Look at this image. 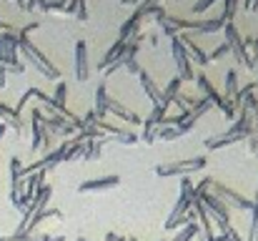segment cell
I'll use <instances>...</instances> for the list:
<instances>
[{"instance_id":"cell-1","label":"cell","mask_w":258,"mask_h":241,"mask_svg":"<svg viewBox=\"0 0 258 241\" xmlns=\"http://www.w3.org/2000/svg\"><path fill=\"white\" fill-rule=\"evenodd\" d=\"M25 66L20 63L18 51V30L15 33H0V88L8 83V73L20 76Z\"/></svg>"},{"instance_id":"cell-2","label":"cell","mask_w":258,"mask_h":241,"mask_svg":"<svg viewBox=\"0 0 258 241\" xmlns=\"http://www.w3.org/2000/svg\"><path fill=\"white\" fill-rule=\"evenodd\" d=\"M18 51L23 53L25 61H30V63L35 66L38 73H43L45 78H50V80H60V71L53 66V61H48V56H45V53H43L30 38L18 35Z\"/></svg>"},{"instance_id":"cell-3","label":"cell","mask_w":258,"mask_h":241,"mask_svg":"<svg viewBox=\"0 0 258 241\" xmlns=\"http://www.w3.org/2000/svg\"><path fill=\"white\" fill-rule=\"evenodd\" d=\"M201 196V201H203V206H206V211H208V216H211V221L216 219V224H218V229H221V234H228L233 226H231V209L218 199V196H213L211 191H206V194H198Z\"/></svg>"},{"instance_id":"cell-4","label":"cell","mask_w":258,"mask_h":241,"mask_svg":"<svg viewBox=\"0 0 258 241\" xmlns=\"http://www.w3.org/2000/svg\"><path fill=\"white\" fill-rule=\"evenodd\" d=\"M206 168V159L203 156H196V159H185V161H168V163H161L156 166V176L158 178H168V176H190L196 171H203Z\"/></svg>"},{"instance_id":"cell-5","label":"cell","mask_w":258,"mask_h":241,"mask_svg":"<svg viewBox=\"0 0 258 241\" xmlns=\"http://www.w3.org/2000/svg\"><path fill=\"white\" fill-rule=\"evenodd\" d=\"M213 196H218L226 206H236L238 211H251L253 209V201L251 199H246L243 194H238V191H233L231 186H226V183H221V181H216V178H211V188H208Z\"/></svg>"},{"instance_id":"cell-6","label":"cell","mask_w":258,"mask_h":241,"mask_svg":"<svg viewBox=\"0 0 258 241\" xmlns=\"http://www.w3.org/2000/svg\"><path fill=\"white\" fill-rule=\"evenodd\" d=\"M223 33H226V45H228V51L236 56V63H241V66H246L248 71H253L256 66L251 63V58H248V51H246V43H243V38H241V33H238V28H236V23H226V28H223Z\"/></svg>"},{"instance_id":"cell-7","label":"cell","mask_w":258,"mask_h":241,"mask_svg":"<svg viewBox=\"0 0 258 241\" xmlns=\"http://www.w3.org/2000/svg\"><path fill=\"white\" fill-rule=\"evenodd\" d=\"M171 53H173V63H175V76L183 80V83H193L196 80V73H193V61L190 56L185 53L180 38H171Z\"/></svg>"},{"instance_id":"cell-8","label":"cell","mask_w":258,"mask_h":241,"mask_svg":"<svg viewBox=\"0 0 258 241\" xmlns=\"http://www.w3.org/2000/svg\"><path fill=\"white\" fill-rule=\"evenodd\" d=\"M193 83L198 85V90L203 93V98H206V101H208L211 106H216V108H221V111H223V116H226L228 121H231V118L236 116V111H233V108H231V106H228V103L223 101V95H221V93H218V90L213 88V83L208 80V76H206V73L196 76V80H193Z\"/></svg>"},{"instance_id":"cell-9","label":"cell","mask_w":258,"mask_h":241,"mask_svg":"<svg viewBox=\"0 0 258 241\" xmlns=\"http://www.w3.org/2000/svg\"><path fill=\"white\" fill-rule=\"evenodd\" d=\"M30 131H33V141H30V149L33 151H40V149H48L50 146V138L53 136L43 126V111L40 108H33L30 111Z\"/></svg>"},{"instance_id":"cell-10","label":"cell","mask_w":258,"mask_h":241,"mask_svg":"<svg viewBox=\"0 0 258 241\" xmlns=\"http://www.w3.org/2000/svg\"><path fill=\"white\" fill-rule=\"evenodd\" d=\"M23 191H25L23 163H20V159H18V156H13V159H10V204H13V206L20 201Z\"/></svg>"},{"instance_id":"cell-11","label":"cell","mask_w":258,"mask_h":241,"mask_svg":"<svg viewBox=\"0 0 258 241\" xmlns=\"http://www.w3.org/2000/svg\"><path fill=\"white\" fill-rule=\"evenodd\" d=\"M73 73L78 83H86L90 78V61H88V43L76 40V61H73Z\"/></svg>"},{"instance_id":"cell-12","label":"cell","mask_w":258,"mask_h":241,"mask_svg":"<svg viewBox=\"0 0 258 241\" xmlns=\"http://www.w3.org/2000/svg\"><path fill=\"white\" fill-rule=\"evenodd\" d=\"M108 113H113L118 121H125V123H131V126H141L143 123V118L138 116V113H133L131 108H125L120 101H115V98H108Z\"/></svg>"},{"instance_id":"cell-13","label":"cell","mask_w":258,"mask_h":241,"mask_svg":"<svg viewBox=\"0 0 258 241\" xmlns=\"http://www.w3.org/2000/svg\"><path fill=\"white\" fill-rule=\"evenodd\" d=\"M178 38H180V43H183L185 53L190 56V61H196L198 66H208V63H211V61H208V53H203V48L193 40V35H190V33H180Z\"/></svg>"},{"instance_id":"cell-14","label":"cell","mask_w":258,"mask_h":241,"mask_svg":"<svg viewBox=\"0 0 258 241\" xmlns=\"http://www.w3.org/2000/svg\"><path fill=\"white\" fill-rule=\"evenodd\" d=\"M120 183V176H100V178H90L78 186V194H90V191H105V188H115Z\"/></svg>"},{"instance_id":"cell-15","label":"cell","mask_w":258,"mask_h":241,"mask_svg":"<svg viewBox=\"0 0 258 241\" xmlns=\"http://www.w3.org/2000/svg\"><path fill=\"white\" fill-rule=\"evenodd\" d=\"M143 20H146V18H143V13L133 10V15H131V18H128V20L120 25V33H118V38H120V40H131L133 35H138V33H141V25H143Z\"/></svg>"},{"instance_id":"cell-16","label":"cell","mask_w":258,"mask_h":241,"mask_svg":"<svg viewBox=\"0 0 258 241\" xmlns=\"http://www.w3.org/2000/svg\"><path fill=\"white\" fill-rule=\"evenodd\" d=\"M95 106H93V113H95V118L98 121H105V116H108V88H105V83H98V88H95Z\"/></svg>"},{"instance_id":"cell-17","label":"cell","mask_w":258,"mask_h":241,"mask_svg":"<svg viewBox=\"0 0 258 241\" xmlns=\"http://www.w3.org/2000/svg\"><path fill=\"white\" fill-rule=\"evenodd\" d=\"M226 15L221 13V15H216V18H206V20H198L196 23V33H201V35H206V33H218V30H223L226 28Z\"/></svg>"},{"instance_id":"cell-18","label":"cell","mask_w":258,"mask_h":241,"mask_svg":"<svg viewBox=\"0 0 258 241\" xmlns=\"http://www.w3.org/2000/svg\"><path fill=\"white\" fill-rule=\"evenodd\" d=\"M138 78H141V85H143L146 95H148V98L153 101V106H158V103L163 101V90H161V88L156 85V80L151 78V76H148L146 71H141V73H138Z\"/></svg>"},{"instance_id":"cell-19","label":"cell","mask_w":258,"mask_h":241,"mask_svg":"<svg viewBox=\"0 0 258 241\" xmlns=\"http://www.w3.org/2000/svg\"><path fill=\"white\" fill-rule=\"evenodd\" d=\"M0 121H5V126H10L18 136L23 133V121H20V116H15V111H13L10 106H5V103H0Z\"/></svg>"},{"instance_id":"cell-20","label":"cell","mask_w":258,"mask_h":241,"mask_svg":"<svg viewBox=\"0 0 258 241\" xmlns=\"http://www.w3.org/2000/svg\"><path fill=\"white\" fill-rule=\"evenodd\" d=\"M236 93H238V71H236V68H228V73H226V90H223V101L231 106V103H233V98H236Z\"/></svg>"},{"instance_id":"cell-21","label":"cell","mask_w":258,"mask_h":241,"mask_svg":"<svg viewBox=\"0 0 258 241\" xmlns=\"http://www.w3.org/2000/svg\"><path fill=\"white\" fill-rule=\"evenodd\" d=\"M88 0H66L68 5V15H76V20H86L88 18Z\"/></svg>"},{"instance_id":"cell-22","label":"cell","mask_w":258,"mask_h":241,"mask_svg":"<svg viewBox=\"0 0 258 241\" xmlns=\"http://www.w3.org/2000/svg\"><path fill=\"white\" fill-rule=\"evenodd\" d=\"M100 149H103V143L100 141H90V138H86L83 141V159L81 161H93L100 156Z\"/></svg>"},{"instance_id":"cell-23","label":"cell","mask_w":258,"mask_h":241,"mask_svg":"<svg viewBox=\"0 0 258 241\" xmlns=\"http://www.w3.org/2000/svg\"><path fill=\"white\" fill-rule=\"evenodd\" d=\"M180 85H183V80L178 78V76H173L171 83L166 85V90H163V101H168V103H173V98L180 93Z\"/></svg>"},{"instance_id":"cell-24","label":"cell","mask_w":258,"mask_h":241,"mask_svg":"<svg viewBox=\"0 0 258 241\" xmlns=\"http://www.w3.org/2000/svg\"><path fill=\"white\" fill-rule=\"evenodd\" d=\"M246 241H258V194L256 201H253V209H251V229H248Z\"/></svg>"},{"instance_id":"cell-25","label":"cell","mask_w":258,"mask_h":241,"mask_svg":"<svg viewBox=\"0 0 258 241\" xmlns=\"http://www.w3.org/2000/svg\"><path fill=\"white\" fill-rule=\"evenodd\" d=\"M198 234H201L198 224H188V226H183V229L175 234V239H173V241H190V239H196Z\"/></svg>"},{"instance_id":"cell-26","label":"cell","mask_w":258,"mask_h":241,"mask_svg":"<svg viewBox=\"0 0 258 241\" xmlns=\"http://www.w3.org/2000/svg\"><path fill=\"white\" fill-rule=\"evenodd\" d=\"M243 43H246V51H248V58H251V63L256 66V61H258V38H246Z\"/></svg>"},{"instance_id":"cell-27","label":"cell","mask_w":258,"mask_h":241,"mask_svg":"<svg viewBox=\"0 0 258 241\" xmlns=\"http://www.w3.org/2000/svg\"><path fill=\"white\" fill-rule=\"evenodd\" d=\"M236 8H238V0H223V15L228 23H233L236 18Z\"/></svg>"},{"instance_id":"cell-28","label":"cell","mask_w":258,"mask_h":241,"mask_svg":"<svg viewBox=\"0 0 258 241\" xmlns=\"http://www.w3.org/2000/svg\"><path fill=\"white\" fill-rule=\"evenodd\" d=\"M48 8V0H25V10H38V13H45Z\"/></svg>"},{"instance_id":"cell-29","label":"cell","mask_w":258,"mask_h":241,"mask_svg":"<svg viewBox=\"0 0 258 241\" xmlns=\"http://www.w3.org/2000/svg\"><path fill=\"white\" fill-rule=\"evenodd\" d=\"M213 5H216V0H198V3L193 5V13H196V15H203V13H206L208 8H213Z\"/></svg>"},{"instance_id":"cell-30","label":"cell","mask_w":258,"mask_h":241,"mask_svg":"<svg viewBox=\"0 0 258 241\" xmlns=\"http://www.w3.org/2000/svg\"><path fill=\"white\" fill-rule=\"evenodd\" d=\"M228 53H231V51H228V45H226V43H221V45L208 56V61H221V58H223V56H228Z\"/></svg>"},{"instance_id":"cell-31","label":"cell","mask_w":258,"mask_h":241,"mask_svg":"<svg viewBox=\"0 0 258 241\" xmlns=\"http://www.w3.org/2000/svg\"><path fill=\"white\" fill-rule=\"evenodd\" d=\"M28 241H66V236H50V234H30Z\"/></svg>"},{"instance_id":"cell-32","label":"cell","mask_w":258,"mask_h":241,"mask_svg":"<svg viewBox=\"0 0 258 241\" xmlns=\"http://www.w3.org/2000/svg\"><path fill=\"white\" fill-rule=\"evenodd\" d=\"M246 141H248V154H258V138L251 136V138H246Z\"/></svg>"},{"instance_id":"cell-33","label":"cell","mask_w":258,"mask_h":241,"mask_svg":"<svg viewBox=\"0 0 258 241\" xmlns=\"http://www.w3.org/2000/svg\"><path fill=\"white\" fill-rule=\"evenodd\" d=\"M226 239H228V241H246L241 234H238V231H236V229H231V231L226 234Z\"/></svg>"},{"instance_id":"cell-34","label":"cell","mask_w":258,"mask_h":241,"mask_svg":"<svg viewBox=\"0 0 258 241\" xmlns=\"http://www.w3.org/2000/svg\"><path fill=\"white\" fill-rule=\"evenodd\" d=\"M243 8H246L248 13H253V10H258V0H246V3H243Z\"/></svg>"},{"instance_id":"cell-35","label":"cell","mask_w":258,"mask_h":241,"mask_svg":"<svg viewBox=\"0 0 258 241\" xmlns=\"http://www.w3.org/2000/svg\"><path fill=\"white\" fill-rule=\"evenodd\" d=\"M158 38H161V33L156 30V33H151V35H148V43H151V45H158Z\"/></svg>"},{"instance_id":"cell-36","label":"cell","mask_w":258,"mask_h":241,"mask_svg":"<svg viewBox=\"0 0 258 241\" xmlns=\"http://www.w3.org/2000/svg\"><path fill=\"white\" fill-rule=\"evenodd\" d=\"M120 3H123V5H131V8H138L143 0H120Z\"/></svg>"},{"instance_id":"cell-37","label":"cell","mask_w":258,"mask_h":241,"mask_svg":"<svg viewBox=\"0 0 258 241\" xmlns=\"http://www.w3.org/2000/svg\"><path fill=\"white\" fill-rule=\"evenodd\" d=\"M5 131H8V126H5V123H0V141H3V136H5Z\"/></svg>"},{"instance_id":"cell-38","label":"cell","mask_w":258,"mask_h":241,"mask_svg":"<svg viewBox=\"0 0 258 241\" xmlns=\"http://www.w3.org/2000/svg\"><path fill=\"white\" fill-rule=\"evenodd\" d=\"M76 241H88V239H76Z\"/></svg>"},{"instance_id":"cell-39","label":"cell","mask_w":258,"mask_h":241,"mask_svg":"<svg viewBox=\"0 0 258 241\" xmlns=\"http://www.w3.org/2000/svg\"><path fill=\"white\" fill-rule=\"evenodd\" d=\"M161 241H166V239H161Z\"/></svg>"}]
</instances>
